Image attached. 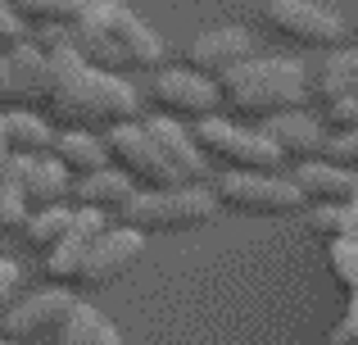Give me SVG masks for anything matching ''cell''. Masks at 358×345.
Here are the masks:
<instances>
[{
	"label": "cell",
	"mask_w": 358,
	"mask_h": 345,
	"mask_svg": "<svg viewBox=\"0 0 358 345\" xmlns=\"http://www.w3.org/2000/svg\"><path fill=\"white\" fill-rule=\"evenodd\" d=\"M45 55H50V114L59 123L78 127H118L131 123V114L141 109V96L131 91L127 78H114V73H100L73 50L69 36H50L45 41Z\"/></svg>",
	"instance_id": "6da1fadb"
},
{
	"label": "cell",
	"mask_w": 358,
	"mask_h": 345,
	"mask_svg": "<svg viewBox=\"0 0 358 345\" xmlns=\"http://www.w3.org/2000/svg\"><path fill=\"white\" fill-rule=\"evenodd\" d=\"M69 41L91 69L100 73H159L168 59V45L155 27H145L127 5L118 0H91L87 14L69 27Z\"/></svg>",
	"instance_id": "7a4b0ae2"
},
{
	"label": "cell",
	"mask_w": 358,
	"mask_h": 345,
	"mask_svg": "<svg viewBox=\"0 0 358 345\" xmlns=\"http://www.w3.org/2000/svg\"><path fill=\"white\" fill-rule=\"evenodd\" d=\"M222 105L231 114L245 118H277V114H299L313 96V82H308V69L299 59H286V55H268L259 59L254 55L250 64H241L236 73L218 82Z\"/></svg>",
	"instance_id": "3957f363"
},
{
	"label": "cell",
	"mask_w": 358,
	"mask_h": 345,
	"mask_svg": "<svg viewBox=\"0 0 358 345\" xmlns=\"http://www.w3.org/2000/svg\"><path fill=\"white\" fill-rule=\"evenodd\" d=\"M218 213V200L204 186H182V191H136L122 204L118 223L131 232H177L200 227Z\"/></svg>",
	"instance_id": "277c9868"
},
{
	"label": "cell",
	"mask_w": 358,
	"mask_h": 345,
	"mask_svg": "<svg viewBox=\"0 0 358 345\" xmlns=\"http://www.w3.org/2000/svg\"><path fill=\"white\" fill-rule=\"evenodd\" d=\"M213 200L218 209L231 213H250V218H290L304 209V195L290 177H272V173H222L213 177Z\"/></svg>",
	"instance_id": "5b68a950"
},
{
	"label": "cell",
	"mask_w": 358,
	"mask_h": 345,
	"mask_svg": "<svg viewBox=\"0 0 358 345\" xmlns=\"http://www.w3.org/2000/svg\"><path fill=\"white\" fill-rule=\"evenodd\" d=\"M195 141L209 155V164H222L227 173H277L286 164V155L259 132V127H236L227 118H200Z\"/></svg>",
	"instance_id": "8992f818"
},
{
	"label": "cell",
	"mask_w": 358,
	"mask_h": 345,
	"mask_svg": "<svg viewBox=\"0 0 358 345\" xmlns=\"http://www.w3.org/2000/svg\"><path fill=\"white\" fill-rule=\"evenodd\" d=\"M105 146H109V164H114L118 173H127L131 182L141 186V191H182V177L173 173V164L159 155V146L145 136V127L141 123H118L105 132Z\"/></svg>",
	"instance_id": "52a82bcc"
},
{
	"label": "cell",
	"mask_w": 358,
	"mask_h": 345,
	"mask_svg": "<svg viewBox=\"0 0 358 345\" xmlns=\"http://www.w3.org/2000/svg\"><path fill=\"white\" fill-rule=\"evenodd\" d=\"M263 23L308 50H336L345 41V18L317 0H263Z\"/></svg>",
	"instance_id": "ba28073f"
},
{
	"label": "cell",
	"mask_w": 358,
	"mask_h": 345,
	"mask_svg": "<svg viewBox=\"0 0 358 345\" xmlns=\"http://www.w3.org/2000/svg\"><path fill=\"white\" fill-rule=\"evenodd\" d=\"M150 105L159 109V118H213V109L222 105L218 82L200 78L191 69H159L155 82H150Z\"/></svg>",
	"instance_id": "9c48e42d"
},
{
	"label": "cell",
	"mask_w": 358,
	"mask_h": 345,
	"mask_svg": "<svg viewBox=\"0 0 358 345\" xmlns=\"http://www.w3.org/2000/svg\"><path fill=\"white\" fill-rule=\"evenodd\" d=\"M73 309H78V300L69 291H59V286H50V291L14 300V309L5 314L0 332H5V341H18V345H27L36 337H59L64 323L73 318Z\"/></svg>",
	"instance_id": "30bf717a"
},
{
	"label": "cell",
	"mask_w": 358,
	"mask_h": 345,
	"mask_svg": "<svg viewBox=\"0 0 358 345\" xmlns=\"http://www.w3.org/2000/svg\"><path fill=\"white\" fill-rule=\"evenodd\" d=\"M250 59H254V41L241 27H209V32H200L186 45V69L209 82H222L227 73H236Z\"/></svg>",
	"instance_id": "8fae6325"
},
{
	"label": "cell",
	"mask_w": 358,
	"mask_h": 345,
	"mask_svg": "<svg viewBox=\"0 0 358 345\" xmlns=\"http://www.w3.org/2000/svg\"><path fill=\"white\" fill-rule=\"evenodd\" d=\"M105 232H109V213H100V209H73L69 237H64L55 250H45L41 273L50 277L55 286H59V282H78L82 264H87V255H91V246H96Z\"/></svg>",
	"instance_id": "7c38bea8"
},
{
	"label": "cell",
	"mask_w": 358,
	"mask_h": 345,
	"mask_svg": "<svg viewBox=\"0 0 358 345\" xmlns=\"http://www.w3.org/2000/svg\"><path fill=\"white\" fill-rule=\"evenodd\" d=\"M145 136L159 146V155H164L168 164H173V173L182 177L186 186H204L213 177L209 169V155L200 150V141H195V132H186L182 123H173V118H145Z\"/></svg>",
	"instance_id": "4fadbf2b"
},
{
	"label": "cell",
	"mask_w": 358,
	"mask_h": 345,
	"mask_svg": "<svg viewBox=\"0 0 358 345\" xmlns=\"http://www.w3.org/2000/svg\"><path fill=\"white\" fill-rule=\"evenodd\" d=\"M141 250H145V232H131V227H109L105 237L91 246L87 264H82V286H105L114 282V277H122L131 264L141 259Z\"/></svg>",
	"instance_id": "5bb4252c"
},
{
	"label": "cell",
	"mask_w": 358,
	"mask_h": 345,
	"mask_svg": "<svg viewBox=\"0 0 358 345\" xmlns=\"http://www.w3.org/2000/svg\"><path fill=\"white\" fill-rule=\"evenodd\" d=\"M290 182L299 186V195L313 204H354L358 200V173L336 169L327 160H308L290 173Z\"/></svg>",
	"instance_id": "9a60e30c"
},
{
	"label": "cell",
	"mask_w": 358,
	"mask_h": 345,
	"mask_svg": "<svg viewBox=\"0 0 358 345\" xmlns=\"http://www.w3.org/2000/svg\"><path fill=\"white\" fill-rule=\"evenodd\" d=\"M272 146H277L286 160H304V155H322L327 150V127L317 123L313 114H277V118H263L259 127Z\"/></svg>",
	"instance_id": "2e32d148"
},
{
	"label": "cell",
	"mask_w": 358,
	"mask_h": 345,
	"mask_svg": "<svg viewBox=\"0 0 358 345\" xmlns=\"http://www.w3.org/2000/svg\"><path fill=\"white\" fill-rule=\"evenodd\" d=\"M23 191H27V204L36 209H55L73 195V173L64 169L55 155H41V160H27V173H23Z\"/></svg>",
	"instance_id": "e0dca14e"
},
{
	"label": "cell",
	"mask_w": 358,
	"mask_h": 345,
	"mask_svg": "<svg viewBox=\"0 0 358 345\" xmlns=\"http://www.w3.org/2000/svg\"><path fill=\"white\" fill-rule=\"evenodd\" d=\"M136 195V182L118 169H105V173H91V177H78L73 182V204L78 209H100V213H122V204Z\"/></svg>",
	"instance_id": "ac0fdd59"
},
{
	"label": "cell",
	"mask_w": 358,
	"mask_h": 345,
	"mask_svg": "<svg viewBox=\"0 0 358 345\" xmlns=\"http://www.w3.org/2000/svg\"><path fill=\"white\" fill-rule=\"evenodd\" d=\"M55 160H59L73 177H91V173L109 169V146H105V136H91V132L69 127V132L55 136Z\"/></svg>",
	"instance_id": "d6986e66"
},
{
	"label": "cell",
	"mask_w": 358,
	"mask_h": 345,
	"mask_svg": "<svg viewBox=\"0 0 358 345\" xmlns=\"http://www.w3.org/2000/svg\"><path fill=\"white\" fill-rule=\"evenodd\" d=\"M313 96L322 109L341 105V100H358V50H336L327 55V64L317 69Z\"/></svg>",
	"instance_id": "ffe728a7"
},
{
	"label": "cell",
	"mask_w": 358,
	"mask_h": 345,
	"mask_svg": "<svg viewBox=\"0 0 358 345\" xmlns=\"http://www.w3.org/2000/svg\"><path fill=\"white\" fill-rule=\"evenodd\" d=\"M5 141L14 155H32L41 160L45 150H55V132L36 109H9L5 114Z\"/></svg>",
	"instance_id": "44dd1931"
},
{
	"label": "cell",
	"mask_w": 358,
	"mask_h": 345,
	"mask_svg": "<svg viewBox=\"0 0 358 345\" xmlns=\"http://www.w3.org/2000/svg\"><path fill=\"white\" fill-rule=\"evenodd\" d=\"M59 345H122V337L100 309H91V304L78 300L73 318L64 323V332H59Z\"/></svg>",
	"instance_id": "7402d4cb"
},
{
	"label": "cell",
	"mask_w": 358,
	"mask_h": 345,
	"mask_svg": "<svg viewBox=\"0 0 358 345\" xmlns=\"http://www.w3.org/2000/svg\"><path fill=\"white\" fill-rule=\"evenodd\" d=\"M69 227H73V209L55 204V209H36L32 218H27L23 237H27V246H32V250H55L64 237H69Z\"/></svg>",
	"instance_id": "603a6c76"
},
{
	"label": "cell",
	"mask_w": 358,
	"mask_h": 345,
	"mask_svg": "<svg viewBox=\"0 0 358 345\" xmlns=\"http://www.w3.org/2000/svg\"><path fill=\"white\" fill-rule=\"evenodd\" d=\"M91 0H18V18L41 27H73L82 14H87Z\"/></svg>",
	"instance_id": "cb8c5ba5"
},
{
	"label": "cell",
	"mask_w": 358,
	"mask_h": 345,
	"mask_svg": "<svg viewBox=\"0 0 358 345\" xmlns=\"http://www.w3.org/2000/svg\"><path fill=\"white\" fill-rule=\"evenodd\" d=\"M308 227L317 237H331V241H354L358 246V200L354 204H317Z\"/></svg>",
	"instance_id": "d4e9b609"
},
{
	"label": "cell",
	"mask_w": 358,
	"mask_h": 345,
	"mask_svg": "<svg viewBox=\"0 0 358 345\" xmlns=\"http://www.w3.org/2000/svg\"><path fill=\"white\" fill-rule=\"evenodd\" d=\"M331 277L345 286L350 295H358V246L354 241H331Z\"/></svg>",
	"instance_id": "484cf974"
},
{
	"label": "cell",
	"mask_w": 358,
	"mask_h": 345,
	"mask_svg": "<svg viewBox=\"0 0 358 345\" xmlns=\"http://www.w3.org/2000/svg\"><path fill=\"white\" fill-rule=\"evenodd\" d=\"M322 160H327V164H336V169L358 173V127H354V132H331V136H327Z\"/></svg>",
	"instance_id": "4316f807"
},
{
	"label": "cell",
	"mask_w": 358,
	"mask_h": 345,
	"mask_svg": "<svg viewBox=\"0 0 358 345\" xmlns=\"http://www.w3.org/2000/svg\"><path fill=\"white\" fill-rule=\"evenodd\" d=\"M18 282H23V268H18L14 259H0V323H5V314H9V309H14Z\"/></svg>",
	"instance_id": "83f0119b"
},
{
	"label": "cell",
	"mask_w": 358,
	"mask_h": 345,
	"mask_svg": "<svg viewBox=\"0 0 358 345\" xmlns=\"http://www.w3.org/2000/svg\"><path fill=\"white\" fill-rule=\"evenodd\" d=\"M18 41H23V18H18V9L0 5V55H9Z\"/></svg>",
	"instance_id": "f1b7e54d"
},
{
	"label": "cell",
	"mask_w": 358,
	"mask_h": 345,
	"mask_svg": "<svg viewBox=\"0 0 358 345\" xmlns=\"http://www.w3.org/2000/svg\"><path fill=\"white\" fill-rule=\"evenodd\" d=\"M327 345H358V295H354L350 314H345V318L336 323V332L327 337Z\"/></svg>",
	"instance_id": "f546056e"
},
{
	"label": "cell",
	"mask_w": 358,
	"mask_h": 345,
	"mask_svg": "<svg viewBox=\"0 0 358 345\" xmlns=\"http://www.w3.org/2000/svg\"><path fill=\"white\" fill-rule=\"evenodd\" d=\"M9 160H14V150H9V141H5V114H0V182H5Z\"/></svg>",
	"instance_id": "4dcf8cb0"
},
{
	"label": "cell",
	"mask_w": 358,
	"mask_h": 345,
	"mask_svg": "<svg viewBox=\"0 0 358 345\" xmlns=\"http://www.w3.org/2000/svg\"><path fill=\"white\" fill-rule=\"evenodd\" d=\"M0 345H18V341H5V337H0Z\"/></svg>",
	"instance_id": "1f68e13d"
}]
</instances>
